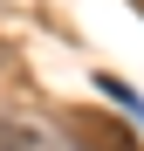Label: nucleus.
I'll use <instances>...</instances> for the list:
<instances>
[{
	"label": "nucleus",
	"mask_w": 144,
	"mask_h": 151,
	"mask_svg": "<svg viewBox=\"0 0 144 151\" xmlns=\"http://www.w3.org/2000/svg\"><path fill=\"white\" fill-rule=\"evenodd\" d=\"M62 137L76 151H137V131L124 117H103V110H69L62 117Z\"/></svg>",
	"instance_id": "1"
},
{
	"label": "nucleus",
	"mask_w": 144,
	"mask_h": 151,
	"mask_svg": "<svg viewBox=\"0 0 144 151\" xmlns=\"http://www.w3.org/2000/svg\"><path fill=\"white\" fill-rule=\"evenodd\" d=\"M0 151H55V137H48L34 117H14V110H0Z\"/></svg>",
	"instance_id": "2"
}]
</instances>
